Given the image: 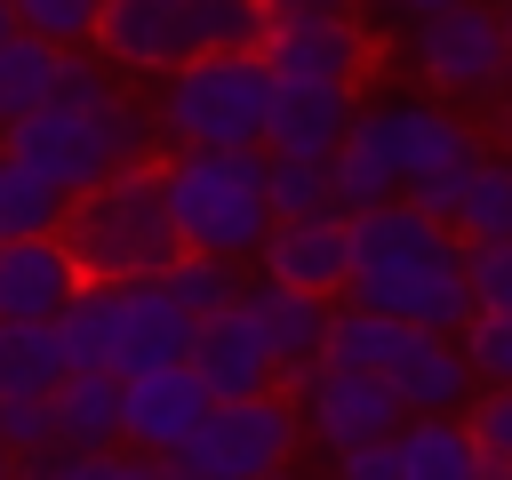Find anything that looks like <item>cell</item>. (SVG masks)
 <instances>
[{"instance_id":"cell-1","label":"cell","mask_w":512,"mask_h":480,"mask_svg":"<svg viewBox=\"0 0 512 480\" xmlns=\"http://www.w3.org/2000/svg\"><path fill=\"white\" fill-rule=\"evenodd\" d=\"M0 144H8L32 176H48L56 192H80V184H96V176H112V168L160 152L136 80L112 72L96 48H64L56 96L32 104V112H16V120L0 128Z\"/></svg>"},{"instance_id":"cell-2","label":"cell","mask_w":512,"mask_h":480,"mask_svg":"<svg viewBox=\"0 0 512 480\" xmlns=\"http://www.w3.org/2000/svg\"><path fill=\"white\" fill-rule=\"evenodd\" d=\"M352 304L416 320V328H464L472 312V280H464V240L448 216L416 208L408 192L376 200L352 216Z\"/></svg>"},{"instance_id":"cell-3","label":"cell","mask_w":512,"mask_h":480,"mask_svg":"<svg viewBox=\"0 0 512 480\" xmlns=\"http://www.w3.org/2000/svg\"><path fill=\"white\" fill-rule=\"evenodd\" d=\"M160 168V200H168V224H176V248H208V256H232L248 264L264 224H272V200H264V144H184Z\"/></svg>"},{"instance_id":"cell-4","label":"cell","mask_w":512,"mask_h":480,"mask_svg":"<svg viewBox=\"0 0 512 480\" xmlns=\"http://www.w3.org/2000/svg\"><path fill=\"white\" fill-rule=\"evenodd\" d=\"M264 104H272V64L264 48H200L168 64L144 96L152 144H264Z\"/></svg>"},{"instance_id":"cell-5","label":"cell","mask_w":512,"mask_h":480,"mask_svg":"<svg viewBox=\"0 0 512 480\" xmlns=\"http://www.w3.org/2000/svg\"><path fill=\"white\" fill-rule=\"evenodd\" d=\"M56 232L80 256L88 280H136V272H160L176 256V224H168V200H160V168L152 160H128V168L64 192Z\"/></svg>"},{"instance_id":"cell-6","label":"cell","mask_w":512,"mask_h":480,"mask_svg":"<svg viewBox=\"0 0 512 480\" xmlns=\"http://www.w3.org/2000/svg\"><path fill=\"white\" fill-rule=\"evenodd\" d=\"M360 120L384 136V152H392V168H400V192H408L416 208L448 216L456 192H464V176H472V160H480L472 120H464L448 96L416 88V80H400V88H360Z\"/></svg>"},{"instance_id":"cell-7","label":"cell","mask_w":512,"mask_h":480,"mask_svg":"<svg viewBox=\"0 0 512 480\" xmlns=\"http://www.w3.org/2000/svg\"><path fill=\"white\" fill-rule=\"evenodd\" d=\"M400 64L416 72V88L448 96V104H512V48L488 0H448L432 16L408 24Z\"/></svg>"},{"instance_id":"cell-8","label":"cell","mask_w":512,"mask_h":480,"mask_svg":"<svg viewBox=\"0 0 512 480\" xmlns=\"http://www.w3.org/2000/svg\"><path fill=\"white\" fill-rule=\"evenodd\" d=\"M296 440H304L296 392L264 384V392H240V400H216L200 416V432L184 448H168V472L176 480H264L296 456Z\"/></svg>"},{"instance_id":"cell-9","label":"cell","mask_w":512,"mask_h":480,"mask_svg":"<svg viewBox=\"0 0 512 480\" xmlns=\"http://www.w3.org/2000/svg\"><path fill=\"white\" fill-rule=\"evenodd\" d=\"M296 416H304V432L336 456V448H360V440H392V424H400L408 408H400V392H392L376 368L312 360V376L296 384Z\"/></svg>"},{"instance_id":"cell-10","label":"cell","mask_w":512,"mask_h":480,"mask_svg":"<svg viewBox=\"0 0 512 480\" xmlns=\"http://www.w3.org/2000/svg\"><path fill=\"white\" fill-rule=\"evenodd\" d=\"M88 48L128 80H160L168 64L200 56V16H192V0H104Z\"/></svg>"},{"instance_id":"cell-11","label":"cell","mask_w":512,"mask_h":480,"mask_svg":"<svg viewBox=\"0 0 512 480\" xmlns=\"http://www.w3.org/2000/svg\"><path fill=\"white\" fill-rule=\"evenodd\" d=\"M248 264H256L264 280H288V288H320V296H344V280H352V216H344V208L272 216Z\"/></svg>"},{"instance_id":"cell-12","label":"cell","mask_w":512,"mask_h":480,"mask_svg":"<svg viewBox=\"0 0 512 480\" xmlns=\"http://www.w3.org/2000/svg\"><path fill=\"white\" fill-rule=\"evenodd\" d=\"M104 368L112 376H128V368H152V360H184V344H192V312L152 280V272H136V280H104Z\"/></svg>"},{"instance_id":"cell-13","label":"cell","mask_w":512,"mask_h":480,"mask_svg":"<svg viewBox=\"0 0 512 480\" xmlns=\"http://www.w3.org/2000/svg\"><path fill=\"white\" fill-rule=\"evenodd\" d=\"M184 368L208 384V400H240V392H264V384H280L272 336H264V320L248 312V296H232V304H216V312H200V320H192Z\"/></svg>"},{"instance_id":"cell-14","label":"cell","mask_w":512,"mask_h":480,"mask_svg":"<svg viewBox=\"0 0 512 480\" xmlns=\"http://www.w3.org/2000/svg\"><path fill=\"white\" fill-rule=\"evenodd\" d=\"M208 408H216V400H208V384H200L184 360H152V368H128V376H120V440H128V448L168 456V448H184V440L200 432Z\"/></svg>"},{"instance_id":"cell-15","label":"cell","mask_w":512,"mask_h":480,"mask_svg":"<svg viewBox=\"0 0 512 480\" xmlns=\"http://www.w3.org/2000/svg\"><path fill=\"white\" fill-rule=\"evenodd\" d=\"M264 64L288 72V80H344V88H368V32L352 24V8H328V16H272L264 32Z\"/></svg>"},{"instance_id":"cell-16","label":"cell","mask_w":512,"mask_h":480,"mask_svg":"<svg viewBox=\"0 0 512 480\" xmlns=\"http://www.w3.org/2000/svg\"><path fill=\"white\" fill-rule=\"evenodd\" d=\"M80 256L64 232H8L0 240V320H56L80 296Z\"/></svg>"},{"instance_id":"cell-17","label":"cell","mask_w":512,"mask_h":480,"mask_svg":"<svg viewBox=\"0 0 512 480\" xmlns=\"http://www.w3.org/2000/svg\"><path fill=\"white\" fill-rule=\"evenodd\" d=\"M352 104H360V88H344V80H288V72H272L264 152H312V160H328L344 144V128H352Z\"/></svg>"},{"instance_id":"cell-18","label":"cell","mask_w":512,"mask_h":480,"mask_svg":"<svg viewBox=\"0 0 512 480\" xmlns=\"http://www.w3.org/2000/svg\"><path fill=\"white\" fill-rule=\"evenodd\" d=\"M240 296H248V312L264 320V336H272V360H280V384L296 392L304 376H312V360H320V336H328V304L336 296H320V288H288V280H240Z\"/></svg>"},{"instance_id":"cell-19","label":"cell","mask_w":512,"mask_h":480,"mask_svg":"<svg viewBox=\"0 0 512 480\" xmlns=\"http://www.w3.org/2000/svg\"><path fill=\"white\" fill-rule=\"evenodd\" d=\"M392 472L400 480H480V440L464 408H416L392 424Z\"/></svg>"},{"instance_id":"cell-20","label":"cell","mask_w":512,"mask_h":480,"mask_svg":"<svg viewBox=\"0 0 512 480\" xmlns=\"http://www.w3.org/2000/svg\"><path fill=\"white\" fill-rule=\"evenodd\" d=\"M400 192V168H392V152H384V136L360 120V104H352V128H344V144L328 152V200L344 208V216H360V208H376V200H392Z\"/></svg>"},{"instance_id":"cell-21","label":"cell","mask_w":512,"mask_h":480,"mask_svg":"<svg viewBox=\"0 0 512 480\" xmlns=\"http://www.w3.org/2000/svg\"><path fill=\"white\" fill-rule=\"evenodd\" d=\"M48 424L64 440H80V448L120 440V376L112 368H64L48 384Z\"/></svg>"},{"instance_id":"cell-22","label":"cell","mask_w":512,"mask_h":480,"mask_svg":"<svg viewBox=\"0 0 512 480\" xmlns=\"http://www.w3.org/2000/svg\"><path fill=\"white\" fill-rule=\"evenodd\" d=\"M56 72H64V48L56 40H40V32H0V128L16 120V112H32V104H48L56 96Z\"/></svg>"},{"instance_id":"cell-23","label":"cell","mask_w":512,"mask_h":480,"mask_svg":"<svg viewBox=\"0 0 512 480\" xmlns=\"http://www.w3.org/2000/svg\"><path fill=\"white\" fill-rule=\"evenodd\" d=\"M448 224H456V240H504L512 232V152H488L480 144V160H472Z\"/></svg>"},{"instance_id":"cell-24","label":"cell","mask_w":512,"mask_h":480,"mask_svg":"<svg viewBox=\"0 0 512 480\" xmlns=\"http://www.w3.org/2000/svg\"><path fill=\"white\" fill-rule=\"evenodd\" d=\"M72 368L56 320H0V392H48Z\"/></svg>"},{"instance_id":"cell-25","label":"cell","mask_w":512,"mask_h":480,"mask_svg":"<svg viewBox=\"0 0 512 480\" xmlns=\"http://www.w3.org/2000/svg\"><path fill=\"white\" fill-rule=\"evenodd\" d=\"M152 280H160V288H168V296H176L192 320L240 296V264H232V256H208V248H176V256H168Z\"/></svg>"},{"instance_id":"cell-26","label":"cell","mask_w":512,"mask_h":480,"mask_svg":"<svg viewBox=\"0 0 512 480\" xmlns=\"http://www.w3.org/2000/svg\"><path fill=\"white\" fill-rule=\"evenodd\" d=\"M56 216H64V192H56L48 176H32V168L0 144V240H8V232H56Z\"/></svg>"},{"instance_id":"cell-27","label":"cell","mask_w":512,"mask_h":480,"mask_svg":"<svg viewBox=\"0 0 512 480\" xmlns=\"http://www.w3.org/2000/svg\"><path fill=\"white\" fill-rule=\"evenodd\" d=\"M264 200H272V216L336 208L328 200V160H312V152H264Z\"/></svg>"},{"instance_id":"cell-28","label":"cell","mask_w":512,"mask_h":480,"mask_svg":"<svg viewBox=\"0 0 512 480\" xmlns=\"http://www.w3.org/2000/svg\"><path fill=\"white\" fill-rule=\"evenodd\" d=\"M456 344H464V368H472V384H512V312H464V328H456Z\"/></svg>"},{"instance_id":"cell-29","label":"cell","mask_w":512,"mask_h":480,"mask_svg":"<svg viewBox=\"0 0 512 480\" xmlns=\"http://www.w3.org/2000/svg\"><path fill=\"white\" fill-rule=\"evenodd\" d=\"M464 424H472V440H480V472L512 480V384H480V392L464 400Z\"/></svg>"},{"instance_id":"cell-30","label":"cell","mask_w":512,"mask_h":480,"mask_svg":"<svg viewBox=\"0 0 512 480\" xmlns=\"http://www.w3.org/2000/svg\"><path fill=\"white\" fill-rule=\"evenodd\" d=\"M192 16H200V48H264L272 32L264 0H192Z\"/></svg>"},{"instance_id":"cell-31","label":"cell","mask_w":512,"mask_h":480,"mask_svg":"<svg viewBox=\"0 0 512 480\" xmlns=\"http://www.w3.org/2000/svg\"><path fill=\"white\" fill-rule=\"evenodd\" d=\"M96 8L104 0H8V16L24 32H40V40H56V48H88L96 40Z\"/></svg>"},{"instance_id":"cell-32","label":"cell","mask_w":512,"mask_h":480,"mask_svg":"<svg viewBox=\"0 0 512 480\" xmlns=\"http://www.w3.org/2000/svg\"><path fill=\"white\" fill-rule=\"evenodd\" d=\"M464 280L480 312H512V232L504 240H464Z\"/></svg>"},{"instance_id":"cell-33","label":"cell","mask_w":512,"mask_h":480,"mask_svg":"<svg viewBox=\"0 0 512 480\" xmlns=\"http://www.w3.org/2000/svg\"><path fill=\"white\" fill-rule=\"evenodd\" d=\"M16 472H24V480H88V448L64 440V432H48V440L16 448Z\"/></svg>"},{"instance_id":"cell-34","label":"cell","mask_w":512,"mask_h":480,"mask_svg":"<svg viewBox=\"0 0 512 480\" xmlns=\"http://www.w3.org/2000/svg\"><path fill=\"white\" fill-rule=\"evenodd\" d=\"M56 424H48V392H0V440L8 448H32V440H48Z\"/></svg>"},{"instance_id":"cell-35","label":"cell","mask_w":512,"mask_h":480,"mask_svg":"<svg viewBox=\"0 0 512 480\" xmlns=\"http://www.w3.org/2000/svg\"><path fill=\"white\" fill-rule=\"evenodd\" d=\"M336 472H344V480H400V472H392V440H360V448H336Z\"/></svg>"},{"instance_id":"cell-36","label":"cell","mask_w":512,"mask_h":480,"mask_svg":"<svg viewBox=\"0 0 512 480\" xmlns=\"http://www.w3.org/2000/svg\"><path fill=\"white\" fill-rule=\"evenodd\" d=\"M368 16H384V24H416V16H432V8H448V0H360Z\"/></svg>"},{"instance_id":"cell-37","label":"cell","mask_w":512,"mask_h":480,"mask_svg":"<svg viewBox=\"0 0 512 480\" xmlns=\"http://www.w3.org/2000/svg\"><path fill=\"white\" fill-rule=\"evenodd\" d=\"M272 16H328V8H360V0H264Z\"/></svg>"},{"instance_id":"cell-38","label":"cell","mask_w":512,"mask_h":480,"mask_svg":"<svg viewBox=\"0 0 512 480\" xmlns=\"http://www.w3.org/2000/svg\"><path fill=\"white\" fill-rule=\"evenodd\" d=\"M496 24H504V48H512V0H504V8H496Z\"/></svg>"},{"instance_id":"cell-39","label":"cell","mask_w":512,"mask_h":480,"mask_svg":"<svg viewBox=\"0 0 512 480\" xmlns=\"http://www.w3.org/2000/svg\"><path fill=\"white\" fill-rule=\"evenodd\" d=\"M0 472H16V448H8V440H0Z\"/></svg>"},{"instance_id":"cell-40","label":"cell","mask_w":512,"mask_h":480,"mask_svg":"<svg viewBox=\"0 0 512 480\" xmlns=\"http://www.w3.org/2000/svg\"><path fill=\"white\" fill-rule=\"evenodd\" d=\"M0 32H16V16H8V0H0Z\"/></svg>"},{"instance_id":"cell-41","label":"cell","mask_w":512,"mask_h":480,"mask_svg":"<svg viewBox=\"0 0 512 480\" xmlns=\"http://www.w3.org/2000/svg\"><path fill=\"white\" fill-rule=\"evenodd\" d=\"M504 128H512V112H504Z\"/></svg>"}]
</instances>
